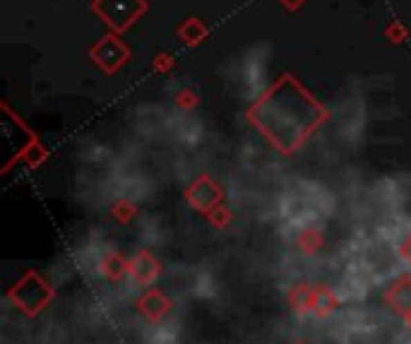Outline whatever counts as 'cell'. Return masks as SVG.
Segmentation results:
<instances>
[]
</instances>
